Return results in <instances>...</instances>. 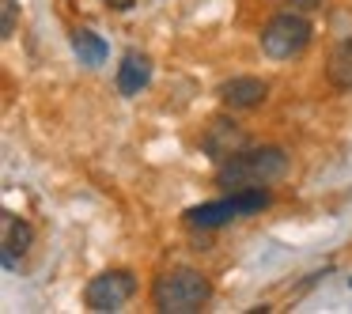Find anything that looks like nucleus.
<instances>
[{"mask_svg": "<svg viewBox=\"0 0 352 314\" xmlns=\"http://www.w3.org/2000/svg\"><path fill=\"white\" fill-rule=\"evenodd\" d=\"M288 175V152L276 144H261L243 152H235L231 159L216 163V186H223L228 193L235 190H261V186H273L276 178Z\"/></svg>", "mask_w": 352, "mask_h": 314, "instance_id": "obj_1", "label": "nucleus"}, {"mask_svg": "<svg viewBox=\"0 0 352 314\" xmlns=\"http://www.w3.org/2000/svg\"><path fill=\"white\" fill-rule=\"evenodd\" d=\"M212 299V284L197 269H167L152 288V303L163 314H197Z\"/></svg>", "mask_w": 352, "mask_h": 314, "instance_id": "obj_2", "label": "nucleus"}, {"mask_svg": "<svg viewBox=\"0 0 352 314\" xmlns=\"http://www.w3.org/2000/svg\"><path fill=\"white\" fill-rule=\"evenodd\" d=\"M269 193L265 190H235L231 197L223 201H208V205H197L186 212V223L190 227H201V231H212V227H223L231 220H243V216H254L261 208H269Z\"/></svg>", "mask_w": 352, "mask_h": 314, "instance_id": "obj_3", "label": "nucleus"}, {"mask_svg": "<svg viewBox=\"0 0 352 314\" xmlns=\"http://www.w3.org/2000/svg\"><path fill=\"white\" fill-rule=\"evenodd\" d=\"M311 23L299 12H280L261 27V54L273 61H292L311 46Z\"/></svg>", "mask_w": 352, "mask_h": 314, "instance_id": "obj_4", "label": "nucleus"}, {"mask_svg": "<svg viewBox=\"0 0 352 314\" xmlns=\"http://www.w3.org/2000/svg\"><path fill=\"white\" fill-rule=\"evenodd\" d=\"M133 291H137V276H133L129 269H107V273H99L84 288V303L99 314L102 311H122L133 299Z\"/></svg>", "mask_w": 352, "mask_h": 314, "instance_id": "obj_5", "label": "nucleus"}, {"mask_svg": "<svg viewBox=\"0 0 352 314\" xmlns=\"http://www.w3.org/2000/svg\"><path fill=\"white\" fill-rule=\"evenodd\" d=\"M246 144H250V140H246V133L239 129L235 122H228V117H216V122H208L205 137H201V152H205L212 163L231 159V155L243 152Z\"/></svg>", "mask_w": 352, "mask_h": 314, "instance_id": "obj_6", "label": "nucleus"}, {"mask_svg": "<svg viewBox=\"0 0 352 314\" xmlns=\"http://www.w3.org/2000/svg\"><path fill=\"white\" fill-rule=\"evenodd\" d=\"M220 102L223 106H231V110H254V106H261L265 102V95H269V84L265 80H258V76H231V80H223L220 84Z\"/></svg>", "mask_w": 352, "mask_h": 314, "instance_id": "obj_7", "label": "nucleus"}, {"mask_svg": "<svg viewBox=\"0 0 352 314\" xmlns=\"http://www.w3.org/2000/svg\"><path fill=\"white\" fill-rule=\"evenodd\" d=\"M148 80H152V61L144 54H137V49H129L122 57V65H118V91L125 99H133V95H140L148 87Z\"/></svg>", "mask_w": 352, "mask_h": 314, "instance_id": "obj_8", "label": "nucleus"}, {"mask_svg": "<svg viewBox=\"0 0 352 314\" xmlns=\"http://www.w3.org/2000/svg\"><path fill=\"white\" fill-rule=\"evenodd\" d=\"M0 227H4V269H16V254L23 258V254L31 250L34 227L27 220H19V216H12V212L0 216Z\"/></svg>", "mask_w": 352, "mask_h": 314, "instance_id": "obj_9", "label": "nucleus"}, {"mask_svg": "<svg viewBox=\"0 0 352 314\" xmlns=\"http://www.w3.org/2000/svg\"><path fill=\"white\" fill-rule=\"evenodd\" d=\"M326 80L337 87V91H352V38H344L341 46L329 54Z\"/></svg>", "mask_w": 352, "mask_h": 314, "instance_id": "obj_10", "label": "nucleus"}, {"mask_svg": "<svg viewBox=\"0 0 352 314\" xmlns=\"http://www.w3.org/2000/svg\"><path fill=\"white\" fill-rule=\"evenodd\" d=\"M72 49H76V57H80V65H102L107 61V42L99 38V34L95 31H87V27H76V31H72Z\"/></svg>", "mask_w": 352, "mask_h": 314, "instance_id": "obj_11", "label": "nucleus"}, {"mask_svg": "<svg viewBox=\"0 0 352 314\" xmlns=\"http://www.w3.org/2000/svg\"><path fill=\"white\" fill-rule=\"evenodd\" d=\"M0 12H4V19H0V34L8 38V34H16V0H0Z\"/></svg>", "mask_w": 352, "mask_h": 314, "instance_id": "obj_12", "label": "nucleus"}, {"mask_svg": "<svg viewBox=\"0 0 352 314\" xmlns=\"http://www.w3.org/2000/svg\"><path fill=\"white\" fill-rule=\"evenodd\" d=\"M288 8H296V12H314V8H322L326 0H284Z\"/></svg>", "mask_w": 352, "mask_h": 314, "instance_id": "obj_13", "label": "nucleus"}, {"mask_svg": "<svg viewBox=\"0 0 352 314\" xmlns=\"http://www.w3.org/2000/svg\"><path fill=\"white\" fill-rule=\"evenodd\" d=\"M137 0H110V8H118V12H129Z\"/></svg>", "mask_w": 352, "mask_h": 314, "instance_id": "obj_14", "label": "nucleus"}, {"mask_svg": "<svg viewBox=\"0 0 352 314\" xmlns=\"http://www.w3.org/2000/svg\"><path fill=\"white\" fill-rule=\"evenodd\" d=\"M349 288H352V276H349Z\"/></svg>", "mask_w": 352, "mask_h": 314, "instance_id": "obj_15", "label": "nucleus"}]
</instances>
